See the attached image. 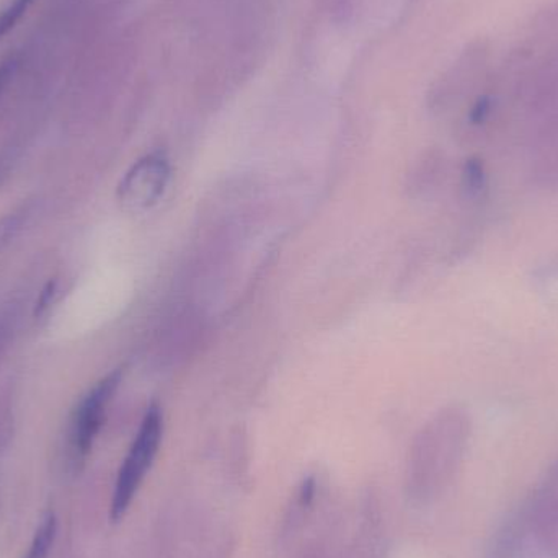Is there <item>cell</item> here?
Returning <instances> with one entry per match:
<instances>
[{"instance_id": "cell-6", "label": "cell", "mask_w": 558, "mask_h": 558, "mask_svg": "<svg viewBox=\"0 0 558 558\" xmlns=\"http://www.w3.org/2000/svg\"><path fill=\"white\" fill-rule=\"evenodd\" d=\"M26 218H28V215L25 211L10 213V215L0 218V251L5 248L19 235Z\"/></svg>"}, {"instance_id": "cell-3", "label": "cell", "mask_w": 558, "mask_h": 558, "mask_svg": "<svg viewBox=\"0 0 558 558\" xmlns=\"http://www.w3.org/2000/svg\"><path fill=\"white\" fill-rule=\"evenodd\" d=\"M169 159L162 153H153L137 160L121 179L117 198L121 208L143 213L157 205L170 182Z\"/></svg>"}, {"instance_id": "cell-2", "label": "cell", "mask_w": 558, "mask_h": 558, "mask_svg": "<svg viewBox=\"0 0 558 558\" xmlns=\"http://www.w3.org/2000/svg\"><path fill=\"white\" fill-rule=\"evenodd\" d=\"M123 379V371H111L98 380L75 407L69 425V446L77 461L87 458L94 448L95 439L100 433L107 416V409Z\"/></svg>"}, {"instance_id": "cell-1", "label": "cell", "mask_w": 558, "mask_h": 558, "mask_svg": "<svg viewBox=\"0 0 558 558\" xmlns=\"http://www.w3.org/2000/svg\"><path fill=\"white\" fill-rule=\"evenodd\" d=\"M163 435L162 410L157 403L147 409L130 452L121 465L111 501V520L120 521L130 508L134 495L140 490L150 465L156 461Z\"/></svg>"}, {"instance_id": "cell-10", "label": "cell", "mask_w": 558, "mask_h": 558, "mask_svg": "<svg viewBox=\"0 0 558 558\" xmlns=\"http://www.w3.org/2000/svg\"><path fill=\"white\" fill-rule=\"evenodd\" d=\"M314 494H315L314 478H307V481H304V484H302L301 495H299V498H301L302 507H307V505L311 504L312 498H314Z\"/></svg>"}, {"instance_id": "cell-9", "label": "cell", "mask_w": 558, "mask_h": 558, "mask_svg": "<svg viewBox=\"0 0 558 558\" xmlns=\"http://www.w3.org/2000/svg\"><path fill=\"white\" fill-rule=\"evenodd\" d=\"M465 182L471 190H481L482 179H484V172L482 167L477 162H469L468 169H465L464 175Z\"/></svg>"}, {"instance_id": "cell-4", "label": "cell", "mask_w": 558, "mask_h": 558, "mask_svg": "<svg viewBox=\"0 0 558 558\" xmlns=\"http://www.w3.org/2000/svg\"><path fill=\"white\" fill-rule=\"evenodd\" d=\"M56 537V518L54 514L48 513L43 518L33 537L32 546H29L26 558H48L52 543Z\"/></svg>"}, {"instance_id": "cell-11", "label": "cell", "mask_w": 558, "mask_h": 558, "mask_svg": "<svg viewBox=\"0 0 558 558\" xmlns=\"http://www.w3.org/2000/svg\"><path fill=\"white\" fill-rule=\"evenodd\" d=\"M26 558V557H25Z\"/></svg>"}, {"instance_id": "cell-5", "label": "cell", "mask_w": 558, "mask_h": 558, "mask_svg": "<svg viewBox=\"0 0 558 558\" xmlns=\"http://www.w3.org/2000/svg\"><path fill=\"white\" fill-rule=\"evenodd\" d=\"M35 0H13L0 12V41L22 22Z\"/></svg>"}, {"instance_id": "cell-7", "label": "cell", "mask_w": 558, "mask_h": 558, "mask_svg": "<svg viewBox=\"0 0 558 558\" xmlns=\"http://www.w3.org/2000/svg\"><path fill=\"white\" fill-rule=\"evenodd\" d=\"M56 291H58V282L56 281H49L48 284L43 288L38 302H36L35 315H43L48 311L49 305L54 301Z\"/></svg>"}, {"instance_id": "cell-8", "label": "cell", "mask_w": 558, "mask_h": 558, "mask_svg": "<svg viewBox=\"0 0 558 558\" xmlns=\"http://www.w3.org/2000/svg\"><path fill=\"white\" fill-rule=\"evenodd\" d=\"M16 64L19 62H16L15 58H9L0 62V97H2L3 92L9 87L10 81L15 75Z\"/></svg>"}]
</instances>
